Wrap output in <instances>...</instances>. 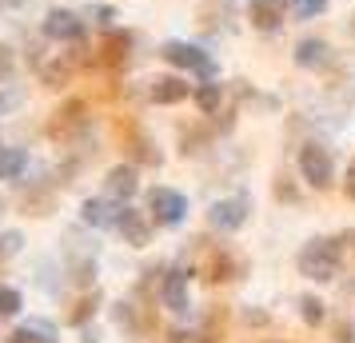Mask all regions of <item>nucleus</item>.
I'll return each instance as SVG.
<instances>
[{"instance_id":"nucleus-1","label":"nucleus","mask_w":355,"mask_h":343,"mask_svg":"<svg viewBox=\"0 0 355 343\" xmlns=\"http://www.w3.org/2000/svg\"><path fill=\"white\" fill-rule=\"evenodd\" d=\"M355 240L352 231L347 236H315L300 247L295 256V267L304 279H315V283H331L339 276V263H343V244Z\"/></svg>"},{"instance_id":"nucleus-2","label":"nucleus","mask_w":355,"mask_h":343,"mask_svg":"<svg viewBox=\"0 0 355 343\" xmlns=\"http://www.w3.org/2000/svg\"><path fill=\"white\" fill-rule=\"evenodd\" d=\"M300 176H304L307 188L315 192H327L336 184V160H331V148L320 144V140H307L300 148Z\"/></svg>"},{"instance_id":"nucleus-3","label":"nucleus","mask_w":355,"mask_h":343,"mask_svg":"<svg viewBox=\"0 0 355 343\" xmlns=\"http://www.w3.org/2000/svg\"><path fill=\"white\" fill-rule=\"evenodd\" d=\"M160 56L172 68H184V72H196V76H204V80H216V64H211V56L200 49V44H188V40H168V44L160 49Z\"/></svg>"},{"instance_id":"nucleus-4","label":"nucleus","mask_w":355,"mask_h":343,"mask_svg":"<svg viewBox=\"0 0 355 343\" xmlns=\"http://www.w3.org/2000/svg\"><path fill=\"white\" fill-rule=\"evenodd\" d=\"M148 216H152V224L156 228H176L184 224V216H188V200L180 196L176 188H152L148 192Z\"/></svg>"},{"instance_id":"nucleus-5","label":"nucleus","mask_w":355,"mask_h":343,"mask_svg":"<svg viewBox=\"0 0 355 343\" xmlns=\"http://www.w3.org/2000/svg\"><path fill=\"white\" fill-rule=\"evenodd\" d=\"M248 216H252V200L248 196H224L208 208V224L216 231L232 236V231H240L243 224H248Z\"/></svg>"},{"instance_id":"nucleus-6","label":"nucleus","mask_w":355,"mask_h":343,"mask_svg":"<svg viewBox=\"0 0 355 343\" xmlns=\"http://www.w3.org/2000/svg\"><path fill=\"white\" fill-rule=\"evenodd\" d=\"M84 33H88V24L80 20V12H72V8H49V17H44V36L56 40V44H80Z\"/></svg>"},{"instance_id":"nucleus-7","label":"nucleus","mask_w":355,"mask_h":343,"mask_svg":"<svg viewBox=\"0 0 355 343\" xmlns=\"http://www.w3.org/2000/svg\"><path fill=\"white\" fill-rule=\"evenodd\" d=\"M196 276H204V279H211V283H220V279H240L243 276V263L227 252V247H211V252H204V260L192 267Z\"/></svg>"},{"instance_id":"nucleus-8","label":"nucleus","mask_w":355,"mask_h":343,"mask_svg":"<svg viewBox=\"0 0 355 343\" xmlns=\"http://www.w3.org/2000/svg\"><path fill=\"white\" fill-rule=\"evenodd\" d=\"M188 279H192V267H168L160 279V304L168 311H176V315H184V311L192 308V299H188Z\"/></svg>"},{"instance_id":"nucleus-9","label":"nucleus","mask_w":355,"mask_h":343,"mask_svg":"<svg viewBox=\"0 0 355 343\" xmlns=\"http://www.w3.org/2000/svg\"><path fill=\"white\" fill-rule=\"evenodd\" d=\"M88 104L84 100H68L64 108H56L52 112V124H49V132L56 136V140H76V136H84L88 132Z\"/></svg>"},{"instance_id":"nucleus-10","label":"nucleus","mask_w":355,"mask_h":343,"mask_svg":"<svg viewBox=\"0 0 355 343\" xmlns=\"http://www.w3.org/2000/svg\"><path fill=\"white\" fill-rule=\"evenodd\" d=\"M116 231L124 236V244L128 247H148L152 240V216L148 212H136V208H120V220H116Z\"/></svg>"},{"instance_id":"nucleus-11","label":"nucleus","mask_w":355,"mask_h":343,"mask_svg":"<svg viewBox=\"0 0 355 343\" xmlns=\"http://www.w3.org/2000/svg\"><path fill=\"white\" fill-rule=\"evenodd\" d=\"M136 192H140V172H136V164H116V168H108V176H104V196L128 204Z\"/></svg>"},{"instance_id":"nucleus-12","label":"nucleus","mask_w":355,"mask_h":343,"mask_svg":"<svg viewBox=\"0 0 355 343\" xmlns=\"http://www.w3.org/2000/svg\"><path fill=\"white\" fill-rule=\"evenodd\" d=\"M120 200L112 196H88L80 204V216H84V224H92V228H116V220H120Z\"/></svg>"},{"instance_id":"nucleus-13","label":"nucleus","mask_w":355,"mask_h":343,"mask_svg":"<svg viewBox=\"0 0 355 343\" xmlns=\"http://www.w3.org/2000/svg\"><path fill=\"white\" fill-rule=\"evenodd\" d=\"M248 20H252L256 33H279L284 28V0H252Z\"/></svg>"},{"instance_id":"nucleus-14","label":"nucleus","mask_w":355,"mask_h":343,"mask_svg":"<svg viewBox=\"0 0 355 343\" xmlns=\"http://www.w3.org/2000/svg\"><path fill=\"white\" fill-rule=\"evenodd\" d=\"M128 56H132V36L128 33H108L104 40H100V49H96V64L124 68L128 64Z\"/></svg>"},{"instance_id":"nucleus-15","label":"nucleus","mask_w":355,"mask_h":343,"mask_svg":"<svg viewBox=\"0 0 355 343\" xmlns=\"http://www.w3.org/2000/svg\"><path fill=\"white\" fill-rule=\"evenodd\" d=\"M8 343H60V331L49 324V319H28V324H17Z\"/></svg>"},{"instance_id":"nucleus-16","label":"nucleus","mask_w":355,"mask_h":343,"mask_svg":"<svg viewBox=\"0 0 355 343\" xmlns=\"http://www.w3.org/2000/svg\"><path fill=\"white\" fill-rule=\"evenodd\" d=\"M196 88L184 76H160V80H152V100L156 104H180V100H188Z\"/></svg>"},{"instance_id":"nucleus-17","label":"nucleus","mask_w":355,"mask_h":343,"mask_svg":"<svg viewBox=\"0 0 355 343\" xmlns=\"http://www.w3.org/2000/svg\"><path fill=\"white\" fill-rule=\"evenodd\" d=\"M295 64L300 68L327 64V40H320V36H304V40L295 44Z\"/></svg>"},{"instance_id":"nucleus-18","label":"nucleus","mask_w":355,"mask_h":343,"mask_svg":"<svg viewBox=\"0 0 355 343\" xmlns=\"http://www.w3.org/2000/svg\"><path fill=\"white\" fill-rule=\"evenodd\" d=\"M72 72H76V60H72V52H64V56H56L52 64L40 68V80L49 84V88H64V84L72 80Z\"/></svg>"},{"instance_id":"nucleus-19","label":"nucleus","mask_w":355,"mask_h":343,"mask_svg":"<svg viewBox=\"0 0 355 343\" xmlns=\"http://www.w3.org/2000/svg\"><path fill=\"white\" fill-rule=\"evenodd\" d=\"M192 100L200 104V112H204V116H216V112H220V104H224V84H220V80L196 84Z\"/></svg>"},{"instance_id":"nucleus-20","label":"nucleus","mask_w":355,"mask_h":343,"mask_svg":"<svg viewBox=\"0 0 355 343\" xmlns=\"http://www.w3.org/2000/svg\"><path fill=\"white\" fill-rule=\"evenodd\" d=\"M28 168V152L24 148H0V180H17Z\"/></svg>"},{"instance_id":"nucleus-21","label":"nucleus","mask_w":355,"mask_h":343,"mask_svg":"<svg viewBox=\"0 0 355 343\" xmlns=\"http://www.w3.org/2000/svg\"><path fill=\"white\" fill-rule=\"evenodd\" d=\"M300 315H304L307 327H320L323 324V299H315V295H300Z\"/></svg>"},{"instance_id":"nucleus-22","label":"nucleus","mask_w":355,"mask_h":343,"mask_svg":"<svg viewBox=\"0 0 355 343\" xmlns=\"http://www.w3.org/2000/svg\"><path fill=\"white\" fill-rule=\"evenodd\" d=\"M20 308H24L20 292H17V288H8V283H0V319H12Z\"/></svg>"},{"instance_id":"nucleus-23","label":"nucleus","mask_w":355,"mask_h":343,"mask_svg":"<svg viewBox=\"0 0 355 343\" xmlns=\"http://www.w3.org/2000/svg\"><path fill=\"white\" fill-rule=\"evenodd\" d=\"M24 247V236L20 231H0V263H8L12 256H20Z\"/></svg>"},{"instance_id":"nucleus-24","label":"nucleus","mask_w":355,"mask_h":343,"mask_svg":"<svg viewBox=\"0 0 355 343\" xmlns=\"http://www.w3.org/2000/svg\"><path fill=\"white\" fill-rule=\"evenodd\" d=\"M96 304H100V292L84 295L80 304H76V311H72V324H84V319H88V311H96Z\"/></svg>"},{"instance_id":"nucleus-25","label":"nucleus","mask_w":355,"mask_h":343,"mask_svg":"<svg viewBox=\"0 0 355 343\" xmlns=\"http://www.w3.org/2000/svg\"><path fill=\"white\" fill-rule=\"evenodd\" d=\"M323 8H327V0H300V4H295V17L311 20V17H320Z\"/></svg>"},{"instance_id":"nucleus-26","label":"nucleus","mask_w":355,"mask_h":343,"mask_svg":"<svg viewBox=\"0 0 355 343\" xmlns=\"http://www.w3.org/2000/svg\"><path fill=\"white\" fill-rule=\"evenodd\" d=\"M8 76H12V49L0 44V80H8Z\"/></svg>"},{"instance_id":"nucleus-27","label":"nucleus","mask_w":355,"mask_h":343,"mask_svg":"<svg viewBox=\"0 0 355 343\" xmlns=\"http://www.w3.org/2000/svg\"><path fill=\"white\" fill-rule=\"evenodd\" d=\"M343 196L355 200V160L347 164V172H343Z\"/></svg>"},{"instance_id":"nucleus-28","label":"nucleus","mask_w":355,"mask_h":343,"mask_svg":"<svg viewBox=\"0 0 355 343\" xmlns=\"http://www.w3.org/2000/svg\"><path fill=\"white\" fill-rule=\"evenodd\" d=\"M12 104H17V96H8V92H0V116L8 112V108H12Z\"/></svg>"},{"instance_id":"nucleus-29","label":"nucleus","mask_w":355,"mask_h":343,"mask_svg":"<svg viewBox=\"0 0 355 343\" xmlns=\"http://www.w3.org/2000/svg\"><path fill=\"white\" fill-rule=\"evenodd\" d=\"M196 335H188V331H172V343H192Z\"/></svg>"},{"instance_id":"nucleus-30","label":"nucleus","mask_w":355,"mask_h":343,"mask_svg":"<svg viewBox=\"0 0 355 343\" xmlns=\"http://www.w3.org/2000/svg\"><path fill=\"white\" fill-rule=\"evenodd\" d=\"M24 0H0V8H20Z\"/></svg>"},{"instance_id":"nucleus-31","label":"nucleus","mask_w":355,"mask_h":343,"mask_svg":"<svg viewBox=\"0 0 355 343\" xmlns=\"http://www.w3.org/2000/svg\"><path fill=\"white\" fill-rule=\"evenodd\" d=\"M343 343H355V324H352V331H347V340H343Z\"/></svg>"},{"instance_id":"nucleus-32","label":"nucleus","mask_w":355,"mask_h":343,"mask_svg":"<svg viewBox=\"0 0 355 343\" xmlns=\"http://www.w3.org/2000/svg\"><path fill=\"white\" fill-rule=\"evenodd\" d=\"M284 4H300V0H284Z\"/></svg>"},{"instance_id":"nucleus-33","label":"nucleus","mask_w":355,"mask_h":343,"mask_svg":"<svg viewBox=\"0 0 355 343\" xmlns=\"http://www.w3.org/2000/svg\"><path fill=\"white\" fill-rule=\"evenodd\" d=\"M0 216H4V200H0Z\"/></svg>"}]
</instances>
